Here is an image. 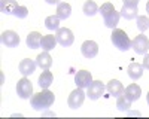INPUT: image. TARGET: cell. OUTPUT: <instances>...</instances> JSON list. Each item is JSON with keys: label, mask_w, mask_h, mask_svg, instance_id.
<instances>
[{"label": "cell", "mask_w": 149, "mask_h": 119, "mask_svg": "<svg viewBox=\"0 0 149 119\" xmlns=\"http://www.w3.org/2000/svg\"><path fill=\"white\" fill-rule=\"evenodd\" d=\"M137 28L143 33L146 30H149V18L145 15H137Z\"/></svg>", "instance_id": "cell-26"}, {"label": "cell", "mask_w": 149, "mask_h": 119, "mask_svg": "<svg viewBox=\"0 0 149 119\" xmlns=\"http://www.w3.org/2000/svg\"><path fill=\"white\" fill-rule=\"evenodd\" d=\"M2 43L6 48H15L19 45V36L12 30H6L2 33Z\"/></svg>", "instance_id": "cell-9"}, {"label": "cell", "mask_w": 149, "mask_h": 119, "mask_svg": "<svg viewBox=\"0 0 149 119\" xmlns=\"http://www.w3.org/2000/svg\"><path fill=\"white\" fill-rule=\"evenodd\" d=\"M131 48L136 51V54L139 55H145L149 49V39L145 34H139L136 36L134 40H131Z\"/></svg>", "instance_id": "cell-5"}, {"label": "cell", "mask_w": 149, "mask_h": 119, "mask_svg": "<svg viewBox=\"0 0 149 119\" xmlns=\"http://www.w3.org/2000/svg\"><path fill=\"white\" fill-rule=\"evenodd\" d=\"M137 12H139L137 6H128V5H124L119 14H121V17H124L125 19L130 21V19L137 18Z\"/></svg>", "instance_id": "cell-20"}, {"label": "cell", "mask_w": 149, "mask_h": 119, "mask_svg": "<svg viewBox=\"0 0 149 119\" xmlns=\"http://www.w3.org/2000/svg\"><path fill=\"white\" fill-rule=\"evenodd\" d=\"M116 107H118V110H121V112L130 110L131 101L125 97V94H122V95H119V97H118V100H116Z\"/></svg>", "instance_id": "cell-24"}, {"label": "cell", "mask_w": 149, "mask_h": 119, "mask_svg": "<svg viewBox=\"0 0 149 119\" xmlns=\"http://www.w3.org/2000/svg\"><path fill=\"white\" fill-rule=\"evenodd\" d=\"M113 10H115L113 5L107 2V3H103V5L100 6V8H98V14H100V15H102V17L104 18V17H107L109 14H112V12H113Z\"/></svg>", "instance_id": "cell-27"}, {"label": "cell", "mask_w": 149, "mask_h": 119, "mask_svg": "<svg viewBox=\"0 0 149 119\" xmlns=\"http://www.w3.org/2000/svg\"><path fill=\"white\" fill-rule=\"evenodd\" d=\"M36 64L39 66L42 70H48L49 67L52 66V57L49 55L48 51H43L42 54H39L36 57Z\"/></svg>", "instance_id": "cell-13"}, {"label": "cell", "mask_w": 149, "mask_h": 119, "mask_svg": "<svg viewBox=\"0 0 149 119\" xmlns=\"http://www.w3.org/2000/svg\"><path fill=\"white\" fill-rule=\"evenodd\" d=\"M54 100H55L54 92H51L49 89H43L42 92H37V94L31 95L30 104L34 110H43V109L51 107L54 104Z\"/></svg>", "instance_id": "cell-1"}, {"label": "cell", "mask_w": 149, "mask_h": 119, "mask_svg": "<svg viewBox=\"0 0 149 119\" xmlns=\"http://www.w3.org/2000/svg\"><path fill=\"white\" fill-rule=\"evenodd\" d=\"M124 5H128V6H137L139 5V0H122Z\"/></svg>", "instance_id": "cell-30"}, {"label": "cell", "mask_w": 149, "mask_h": 119, "mask_svg": "<svg viewBox=\"0 0 149 119\" xmlns=\"http://www.w3.org/2000/svg\"><path fill=\"white\" fill-rule=\"evenodd\" d=\"M85 92H84V88H76L74 91L70 92L69 98H67V104L70 109H79V107L84 104L85 101Z\"/></svg>", "instance_id": "cell-3"}, {"label": "cell", "mask_w": 149, "mask_h": 119, "mask_svg": "<svg viewBox=\"0 0 149 119\" xmlns=\"http://www.w3.org/2000/svg\"><path fill=\"white\" fill-rule=\"evenodd\" d=\"M40 42H42V34L37 33V31H31L29 33L27 39H26V43L29 48H31V49H36V48L40 46Z\"/></svg>", "instance_id": "cell-17"}, {"label": "cell", "mask_w": 149, "mask_h": 119, "mask_svg": "<svg viewBox=\"0 0 149 119\" xmlns=\"http://www.w3.org/2000/svg\"><path fill=\"white\" fill-rule=\"evenodd\" d=\"M110 39H112L113 46L118 48V49L122 51V52H127L130 48H131V40H130V37L127 36V33L124 31V30L115 28L113 33H112V36H110Z\"/></svg>", "instance_id": "cell-2"}, {"label": "cell", "mask_w": 149, "mask_h": 119, "mask_svg": "<svg viewBox=\"0 0 149 119\" xmlns=\"http://www.w3.org/2000/svg\"><path fill=\"white\" fill-rule=\"evenodd\" d=\"M52 80H54L52 73H51V71H48V70H45V71H42V75L39 76V86L42 89H48L49 86L52 85Z\"/></svg>", "instance_id": "cell-19"}, {"label": "cell", "mask_w": 149, "mask_h": 119, "mask_svg": "<svg viewBox=\"0 0 149 119\" xmlns=\"http://www.w3.org/2000/svg\"><path fill=\"white\" fill-rule=\"evenodd\" d=\"M81 52L85 58H94L98 54V45L94 40H85L81 46Z\"/></svg>", "instance_id": "cell-10"}, {"label": "cell", "mask_w": 149, "mask_h": 119, "mask_svg": "<svg viewBox=\"0 0 149 119\" xmlns=\"http://www.w3.org/2000/svg\"><path fill=\"white\" fill-rule=\"evenodd\" d=\"M106 89L109 91V94L110 95H113V97H119V95H122L124 94V86H122V83L119 82V80H116V79H112V80H109V83H107V86H106Z\"/></svg>", "instance_id": "cell-14"}, {"label": "cell", "mask_w": 149, "mask_h": 119, "mask_svg": "<svg viewBox=\"0 0 149 119\" xmlns=\"http://www.w3.org/2000/svg\"><path fill=\"white\" fill-rule=\"evenodd\" d=\"M17 94H18L19 98H24V100L30 98L33 95V85H31V82L26 76H24L21 80H18V83H17Z\"/></svg>", "instance_id": "cell-4"}, {"label": "cell", "mask_w": 149, "mask_h": 119, "mask_svg": "<svg viewBox=\"0 0 149 119\" xmlns=\"http://www.w3.org/2000/svg\"><path fill=\"white\" fill-rule=\"evenodd\" d=\"M124 94H125V97H127L130 101H136V100L140 98V95H142V88L137 85V83H131V85H128V86L125 88Z\"/></svg>", "instance_id": "cell-12"}, {"label": "cell", "mask_w": 149, "mask_h": 119, "mask_svg": "<svg viewBox=\"0 0 149 119\" xmlns=\"http://www.w3.org/2000/svg\"><path fill=\"white\" fill-rule=\"evenodd\" d=\"M46 3H49V5H58L60 3V0H45Z\"/></svg>", "instance_id": "cell-31"}, {"label": "cell", "mask_w": 149, "mask_h": 119, "mask_svg": "<svg viewBox=\"0 0 149 119\" xmlns=\"http://www.w3.org/2000/svg\"><path fill=\"white\" fill-rule=\"evenodd\" d=\"M57 45V39H55V36H51V34H48V36H43L42 37V42H40V46H42V49L43 51H52L54 48Z\"/></svg>", "instance_id": "cell-21"}, {"label": "cell", "mask_w": 149, "mask_h": 119, "mask_svg": "<svg viewBox=\"0 0 149 119\" xmlns=\"http://www.w3.org/2000/svg\"><path fill=\"white\" fill-rule=\"evenodd\" d=\"M45 27L48 30H58L60 28V18L57 15H51L45 19Z\"/></svg>", "instance_id": "cell-25"}, {"label": "cell", "mask_w": 149, "mask_h": 119, "mask_svg": "<svg viewBox=\"0 0 149 119\" xmlns=\"http://www.w3.org/2000/svg\"><path fill=\"white\" fill-rule=\"evenodd\" d=\"M29 15V9L26 8V6H18L15 10H14V17H17V18H19V19H24Z\"/></svg>", "instance_id": "cell-28"}, {"label": "cell", "mask_w": 149, "mask_h": 119, "mask_svg": "<svg viewBox=\"0 0 149 119\" xmlns=\"http://www.w3.org/2000/svg\"><path fill=\"white\" fill-rule=\"evenodd\" d=\"M93 82V76L88 70H79L74 75V83L78 85V88H88Z\"/></svg>", "instance_id": "cell-8"}, {"label": "cell", "mask_w": 149, "mask_h": 119, "mask_svg": "<svg viewBox=\"0 0 149 119\" xmlns=\"http://www.w3.org/2000/svg\"><path fill=\"white\" fill-rule=\"evenodd\" d=\"M55 39L61 46H72L73 40H74V36H73L72 30H69V28H58L57 34H55Z\"/></svg>", "instance_id": "cell-7"}, {"label": "cell", "mask_w": 149, "mask_h": 119, "mask_svg": "<svg viewBox=\"0 0 149 119\" xmlns=\"http://www.w3.org/2000/svg\"><path fill=\"white\" fill-rule=\"evenodd\" d=\"M82 10H84V14L86 17H93L98 12V6H97L95 2H93V0H86V2L84 3V6H82Z\"/></svg>", "instance_id": "cell-23"}, {"label": "cell", "mask_w": 149, "mask_h": 119, "mask_svg": "<svg viewBox=\"0 0 149 119\" xmlns=\"http://www.w3.org/2000/svg\"><path fill=\"white\" fill-rule=\"evenodd\" d=\"M143 68L149 70V54H145V58H143Z\"/></svg>", "instance_id": "cell-29"}, {"label": "cell", "mask_w": 149, "mask_h": 119, "mask_svg": "<svg viewBox=\"0 0 149 119\" xmlns=\"http://www.w3.org/2000/svg\"><path fill=\"white\" fill-rule=\"evenodd\" d=\"M127 73H128V76L133 80H137V79H140L143 76V66L139 64V63H131L127 67Z\"/></svg>", "instance_id": "cell-15"}, {"label": "cell", "mask_w": 149, "mask_h": 119, "mask_svg": "<svg viewBox=\"0 0 149 119\" xmlns=\"http://www.w3.org/2000/svg\"><path fill=\"white\" fill-rule=\"evenodd\" d=\"M146 12L149 14V0H148V3H146Z\"/></svg>", "instance_id": "cell-32"}, {"label": "cell", "mask_w": 149, "mask_h": 119, "mask_svg": "<svg viewBox=\"0 0 149 119\" xmlns=\"http://www.w3.org/2000/svg\"><path fill=\"white\" fill-rule=\"evenodd\" d=\"M70 14H72V6L69 5V3H66V2H60L58 5H57V17L60 18V19H67L69 17H70Z\"/></svg>", "instance_id": "cell-18"}, {"label": "cell", "mask_w": 149, "mask_h": 119, "mask_svg": "<svg viewBox=\"0 0 149 119\" xmlns=\"http://www.w3.org/2000/svg\"><path fill=\"white\" fill-rule=\"evenodd\" d=\"M36 61H33V59H30V58H26V59H22V61L19 63V66H18V68H19V73L22 75V76H30V75H33V71L36 70Z\"/></svg>", "instance_id": "cell-11"}, {"label": "cell", "mask_w": 149, "mask_h": 119, "mask_svg": "<svg viewBox=\"0 0 149 119\" xmlns=\"http://www.w3.org/2000/svg\"><path fill=\"white\" fill-rule=\"evenodd\" d=\"M106 86L102 80H93L91 85L88 86V91H86V97L90 100H98L103 95Z\"/></svg>", "instance_id": "cell-6"}, {"label": "cell", "mask_w": 149, "mask_h": 119, "mask_svg": "<svg viewBox=\"0 0 149 119\" xmlns=\"http://www.w3.org/2000/svg\"><path fill=\"white\" fill-rule=\"evenodd\" d=\"M146 100H148V104H149V92H148V97H146Z\"/></svg>", "instance_id": "cell-33"}, {"label": "cell", "mask_w": 149, "mask_h": 119, "mask_svg": "<svg viewBox=\"0 0 149 119\" xmlns=\"http://www.w3.org/2000/svg\"><path fill=\"white\" fill-rule=\"evenodd\" d=\"M119 17H121L119 12L113 10L112 14H109L107 17H104V26H106L107 28H112V30H113V28L118 26V22H119Z\"/></svg>", "instance_id": "cell-22"}, {"label": "cell", "mask_w": 149, "mask_h": 119, "mask_svg": "<svg viewBox=\"0 0 149 119\" xmlns=\"http://www.w3.org/2000/svg\"><path fill=\"white\" fill-rule=\"evenodd\" d=\"M18 8L15 0H0V10L5 15H14V10Z\"/></svg>", "instance_id": "cell-16"}]
</instances>
